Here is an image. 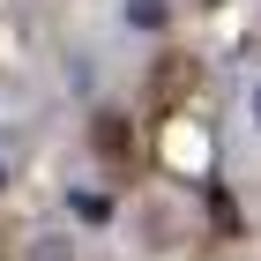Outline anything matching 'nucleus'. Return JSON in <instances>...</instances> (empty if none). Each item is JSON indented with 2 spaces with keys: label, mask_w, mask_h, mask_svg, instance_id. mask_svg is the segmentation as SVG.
Segmentation results:
<instances>
[{
  "label": "nucleus",
  "mask_w": 261,
  "mask_h": 261,
  "mask_svg": "<svg viewBox=\"0 0 261 261\" xmlns=\"http://www.w3.org/2000/svg\"><path fill=\"white\" fill-rule=\"evenodd\" d=\"M120 15H127V30H164L172 22V0H127Z\"/></svg>",
  "instance_id": "nucleus-1"
},
{
  "label": "nucleus",
  "mask_w": 261,
  "mask_h": 261,
  "mask_svg": "<svg viewBox=\"0 0 261 261\" xmlns=\"http://www.w3.org/2000/svg\"><path fill=\"white\" fill-rule=\"evenodd\" d=\"M67 209H75V217H90V224L112 217V201H105V194H67Z\"/></svg>",
  "instance_id": "nucleus-2"
},
{
  "label": "nucleus",
  "mask_w": 261,
  "mask_h": 261,
  "mask_svg": "<svg viewBox=\"0 0 261 261\" xmlns=\"http://www.w3.org/2000/svg\"><path fill=\"white\" fill-rule=\"evenodd\" d=\"M254 127H261V82H254Z\"/></svg>",
  "instance_id": "nucleus-3"
},
{
  "label": "nucleus",
  "mask_w": 261,
  "mask_h": 261,
  "mask_svg": "<svg viewBox=\"0 0 261 261\" xmlns=\"http://www.w3.org/2000/svg\"><path fill=\"white\" fill-rule=\"evenodd\" d=\"M0 187H8V157H0Z\"/></svg>",
  "instance_id": "nucleus-4"
}]
</instances>
